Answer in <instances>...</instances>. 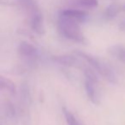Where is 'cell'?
I'll list each match as a JSON object with an SVG mask.
<instances>
[{
  "label": "cell",
  "mask_w": 125,
  "mask_h": 125,
  "mask_svg": "<svg viewBox=\"0 0 125 125\" xmlns=\"http://www.w3.org/2000/svg\"><path fill=\"white\" fill-rule=\"evenodd\" d=\"M75 54L79 57H82L83 60H85L87 62L93 67L94 70L97 73H99L102 77H104V80H106L108 82L112 84H116L118 82L117 76L116 73L113 70V69L111 66L106 63L105 62L99 59V57L92 55L90 53H87L85 52H82L80 50L75 51Z\"/></svg>",
  "instance_id": "obj_1"
},
{
  "label": "cell",
  "mask_w": 125,
  "mask_h": 125,
  "mask_svg": "<svg viewBox=\"0 0 125 125\" xmlns=\"http://www.w3.org/2000/svg\"><path fill=\"white\" fill-rule=\"evenodd\" d=\"M57 25L61 34L67 40L82 44L87 42V39L80 27V22L59 16Z\"/></svg>",
  "instance_id": "obj_2"
},
{
  "label": "cell",
  "mask_w": 125,
  "mask_h": 125,
  "mask_svg": "<svg viewBox=\"0 0 125 125\" xmlns=\"http://www.w3.org/2000/svg\"><path fill=\"white\" fill-rule=\"evenodd\" d=\"M17 53L29 66L36 64L40 57L39 49L27 41L20 42L17 46Z\"/></svg>",
  "instance_id": "obj_3"
},
{
  "label": "cell",
  "mask_w": 125,
  "mask_h": 125,
  "mask_svg": "<svg viewBox=\"0 0 125 125\" xmlns=\"http://www.w3.org/2000/svg\"><path fill=\"white\" fill-rule=\"evenodd\" d=\"M52 60L58 64L63 65L66 67H73V68L83 69V64L82 61L75 56L71 55H56L52 56Z\"/></svg>",
  "instance_id": "obj_4"
},
{
  "label": "cell",
  "mask_w": 125,
  "mask_h": 125,
  "mask_svg": "<svg viewBox=\"0 0 125 125\" xmlns=\"http://www.w3.org/2000/svg\"><path fill=\"white\" fill-rule=\"evenodd\" d=\"M85 90L88 99L94 104H99L101 101V94L96 82H93L85 79Z\"/></svg>",
  "instance_id": "obj_5"
},
{
  "label": "cell",
  "mask_w": 125,
  "mask_h": 125,
  "mask_svg": "<svg viewBox=\"0 0 125 125\" xmlns=\"http://www.w3.org/2000/svg\"><path fill=\"white\" fill-rule=\"evenodd\" d=\"M30 26L34 33L39 35H44L45 33L44 18L41 11L38 10L30 15Z\"/></svg>",
  "instance_id": "obj_6"
},
{
  "label": "cell",
  "mask_w": 125,
  "mask_h": 125,
  "mask_svg": "<svg viewBox=\"0 0 125 125\" xmlns=\"http://www.w3.org/2000/svg\"><path fill=\"white\" fill-rule=\"evenodd\" d=\"M59 16H63V17L70 18L74 21H76L80 23H82L87 21L88 17V14L87 11L77 9H67L63 10L59 13Z\"/></svg>",
  "instance_id": "obj_7"
},
{
  "label": "cell",
  "mask_w": 125,
  "mask_h": 125,
  "mask_svg": "<svg viewBox=\"0 0 125 125\" xmlns=\"http://www.w3.org/2000/svg\"><path fill=\"white\" fill-rule=\"evenodd\" d=\"M19 97L22 107L28 108L31 104V94H30L29 86L27 82H23L20 87Z\"/></svg>",
  "instance_id": "obj_8"
},
{
  "label": "cell",
  "mask_w": 125,
  "mask_h": 125,
  "mask_svg": "<svg viewBox=\"0 0 125 125\" xmlns=\"http://www.w3.org/2000/svg\"><path fill=\"white\" fill-rule=\"evenodd\" d=\"M109 54L114 58L125 63V45H115L108 49Z\"/></svg>",
  "instance_id": "obj_9"
},
{
  "label": "cell",
  "mask_w": 125,
  "mask_h": 125,
  "mask_svg": "<svg viewBox=\"0 0 125 125\" xmlns=\"http://www.w3.org/2000/svg\"><path fill=\"white\" fill-rule=\"evenodd\" d=\"M16 2L21 8H23L25 10L28 11L29 15L40 10V8H39L36 0H16Z\"/></svg>",
  "instance_id": "obj_10"
},
{
  "label": "cell",
  "mask_w": 125,
  "mask_h": 125,
  "mask_svg": "<svg viewBox=\"0 0 125 125\" xmlns=\"http://www.w3.org/2000/svg\"><path fill=\"white\" fill-rule=\"evenodd\" d=\"M0 87L1 89L6 90L10 94H16V86L14 82L10 79L4 77V75H0Z\"/></svg>",
  "instance_id": "obj_11"
},
{
  "label": "cell",
  "mask_w": 125,
  "mask_h": 125,
  "mask_svg": "<svg viewBox=\"0 0 125 125\" xmlns=\"http://www.w3.org/2000/svg\"><path fill=\"white\" fill-rule=\"evenodd\" d=\"M3 113H4V116L6 118L11 120V121L15 120L16 117V108L10 101H4V104H3Z\"/></svg>",
  "instance_id": "obj_12"
},
{
  "label": "cell",
  "mask_w": 125,
  "mask_h": 125,
  "mask_svg": "<svg viewBox=\"0 0 125 125\" xmlns=\"http://www.w3.org/2000/svg\"><path fill=\"white\" fill-rule=\"evenodd\" d=\"M122 10V6H119L116 4H111L105 9L104 11V17L107 20H112L116 17Z\"/></svg>",
  "instance_id": "obj_13"
},
{
  "label": "cell",
  "mask_w": 125,
  "mask_h": 125,
  "mask_svg": "<svg viewBox=\"0 0 125 125\" xmlns=\"http://www.w3.org/2000/svg\"><path fill=\"white\" fill-rule=\"evenodd\" d=\"M62 112H63L65 120H66L68 125H83L76 117H75V115L72 114V113L65 107L62 108Z\"/></svg>",
  "instance_id": "obj_14"
},
{
  "label": "cell",
  "mask_w": 125,
  "mask_h": 125,
  "mask_svg": "<svg viewBox=\"0 0 125 125\" xmlns=\"http://www.w3.org/2000/svg\"><path fill=\"white\" fill-rule=\"evenodd\" d=\"M75 4L78 7L83 8V9H94L99 5V1L98 0H76Z\"/></svg>",
  "instance_id": "obj_15"
},
{
  "label": "cell",
  "mask_w": 125,
  "mask_h": 125,
  "mask_svg": "<svg viewBox=\"0 0 125 125\" xmlns=\"http://www.w3.org/2000/svg\"><path fill=\"white\" fill-rule=\"evenodd\" d=\"M83 74L84 76H85V79L91 81L93 82L99 83V78H98L94 70L88 68V67H83Z\"/></svg>",
  "instance_id": "obj_16"
},
{
  "label": "cell",
  "mask_w": 125,
  "mask_h": 125,
  "mask_svg": "<svg viewBox=\"0 0 125 125\" xmlns=\"http://www.w3.org/2000/svg\"><path fill=\"white\" fill-rule=\"evenodd\" d=\"M118 28H119V29L121 30V31H125V19L123 20V21L120 22Z\"/></svg>",
  "instance_id": "obj_17"
},
{
  "label": "cell",
  "mask_w": 125,
  "mask_h": 125,
  "mask_svg": "<svg viewBox=\"0 0 125 125\" xmlns=\"http://www.w3.org/2000/svg\"><path fill=\"white\" fill-rule=\"evenodd\" d=\"M122 10L125 11V4H123V6H122Z\"/></svg>",
  "instance_id": "obj_18"
}]
</instances>
